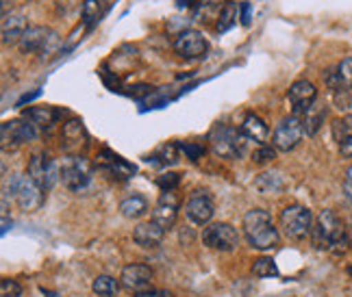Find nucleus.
<instances>
[{
	"mask_svg": "<svg viewBox=\"0 0 352 297\" xmlns=\"http://www.w3.org/2000/svg\"><path fill=\"white\" fill-rule=\"evenodd\" d=\"M311 239L318 250H333V252H346L350 246V239L346 235V228L342 219L333 211H322L311 230Z\"/></svg>",
	"mask_w": 352,
	"mask_h": 297,
	"instance_id": "1",
	"label": "nucleus"
},
{
	"mask_svg": "<svg viewBox=\"0 0 352 297\" xmlns=\"http://www.w3.org/2000/svg\"><path fill=\"white\" fill-rule=\"evenodd\" d=\"M243 233L252 248L272 250L278 246V230L272 224L270 213L263 209H252L243 215Z\"/></svg>",
	"mask_w": 352,
	"mask_h": 297,
	"instance_id": "2",
	"label": "nucleus"
},
{
	"mask_svg": "<svg viewBox=\"0 0 352 297\" xmlns=\"http://www.w3.org/2000/svg\"><path fill=\"white\" fill-rule=\"evenodd\" d=\"M9 193L16 198L20 209L29 213L37 211L46 200V191L31 176H11V185H5V200Z\"/></svg>",
	"mask_w": 352,
	"mask_h": 297,
	"instance_id": "3",
	"label": "nucleus"
},
{
	"mask_svg": "<svg viewBox=\"0 0 352 297\" xmlns=\"http://www.w3.org/2000/svg\"><path fill=\"white\" fill-rule=\"evenodd\" d=\"M243 137L246 134L239 132L237 128L231 126H215L209 132V145L211 152L220 158H237L243 152Z\"/></svg>",
	"mask_w": 352,
	"mask_h": 297,
	"instance_id": "4",
	"label": "nucleus"
},
{
	"mask_svg": "<svg viewBox=\"0 0 352 297\" xmlns=\"http://www.w3.org/2000/svg\"><path fill=\"white\" fill-rule=\"evenodd\" d=\"M280 228L294 241H302L314 230V215L307 206L292 204L280 213Z\"/></svg>",
	"mask_w": 352,
	"mask_h": 297,
	"instance_id": "5",
	"label": "nucleus"
},
{
	"mask_svg": "<svg viewBox=\"0 0 352 297\" xmlns=\"http://www.w3.org/2000/svg\"><path fill=\"white\" fill-rule=\"evenodd\" d=\"M59 180L70 191H80L91 180V165L83 156H65L59 165Z\"/></svg>",
	"mask_w": 352,
	"mask_h": 297,
	"instance_id": "6",
	"label": "nucleus"
},
{
	"mask_svg": "<svg viewBox=\"0 0 352 297\" xmlns=\"http://www.w3.org/2000/svg\"><path fill=\"white\" fill-rule=\"evenodd\" d=\"M305 137V126H302V117L298 115H289L280 121L274 130V147L280 152H289L300 143V139Z\"/></svg>",
	"mask_w": 352,
	"mask_h": 297,
	"instance_id": "7",
	"label": "nucleus"
},
{
	"mask_svg": "<svg viewBox=\"0 0 352 297\" xmlns=\"http://www.w3.org/2000/svg\"><path fill=\"white\" fill-rule=\"evenodd\" d=\"M202 243L211 250L233 252L239 246V235L231 224H213L202 230Z\"/></svg>",
	"mask_w": 352,
	"mask_h": 297,
	"instance_id": "8",
	"label": "nucleus"
},
{
	"mask_svg": "<svg viewBox=\"0 0 352 297\" xmlns=\"http://www.w3.org/2000/svg\"><path fill=\"white\" fill-rule=\"evenodd\" d=\"M57 44V33H52L46 26H29L18 46L24 55H35V52H50Z\"/></svg>",
	"mask_w": 352,
	"mask_h": 297,
	"instance_id": "9",
	"label": "nucleus"
},
{
	"mask_svg": "<svg viewBox=\"0 0 352 297\" xmlns=\"http://www.w3.org/2000/svg\"><path fill=\"white\" fill-rule=\"evenodd\" d=\"M3 150H16L18 145L26 143V141H33L35 139V126L29 124V121L24 119H11V121H5L3 128Z\"/></svg>",
	"mask_w": 352,
	"mask_h": 297,
	"instance_id": "10",
	"label": "nucleus"
},
{
	"mask_svg": "<svg viewBox=\"0 0 352 297\" xmlns=\"http://www.w3.org/2000/svg\"><path fill=\"white\" fill-rule=\"evenodd\" d=\"M26 176H31L39 187L48 191V189L59 180V167L52 163L46 154H35L29 161V167H26Z\"/></svg>",
	"mask_w": 352,
	"mask_h": 297,
	"instance_id": "11",
	"label": "nucleus"
},
{
	"mask_svg": "<svg viewBox=\"0 0 352 297\" xmlns=\"http://www.w3.org/2000/svg\"><path fill=\"white\" fill-rule=\"evenodd\" d=\"M209 44H207V39L202 33L198 31H183L179 37L174 39V50H176V55L183 57V59H198L202 57L207 52Z\"/></svg>",
	"mask_w": 352,
	"mask_h": 297,
	"instance_id": "12",
	"label": "nucleus"
},
{
	"mask_svg": "<svg viewBox=\"0 0 352 297\" xmlns=\"http://www.w3.org/2000/svg\"><path fill=\"white\" fill-rule=\"evenodd\" d=\"M185 215L196 226H205L213 217V200L207 191H194L185 204Z\"/></svg>",
	"mask_w": 352,
	"mask_h": 297,
	"instance_id": "13",
	"label": "nucleus"
},
{
	"mask_svg": "<svg viewBox=\"0 0 352 297\" xmlns=\"http://www.w3.org/2000/svg\"><path fill=\"white\" fill-rule=\"evenodd\" d=\"M324 83L333 93L350 91L352 89V57H346L335 67L324 72Z\"/></svg>",
	"mask_w": 352,
	"mask_h": 297,
	"instance_id": "14",
	"label": "nucleus"
},
{
	"mask_svg": "<svg viewBox=\"0 0 352 297\" xmlns=\"http://www.w3.org/2000/svg\"><path fill=\"white\" fill-rule=\"evenodd\" d=\"M120 282L124 289L135 291V293L148 291L151 289V282H153V269L146 265H129L122 269Z\"/></svg>",
	"mask_w": 352,
	"mask_h": 297,
	"instance_id": "15",
	"label": "nucleus"
},
{
	"mask_svg": "<svg viewBox=\"0 0 352 297\" xmlns=\"http://www.w3.org/2000/svg\"><path fill=\"white\" fill-rule=\"evenodd\" d=\"M287 98L294 106V115L300 117L311 104L316 102L318 98V89L314 83H309V80H296V83L289 87V93H287Z\"/></svg>",
	"mask_w": 352,
	"mask_h": 297,
	"instance_id": "16",
	"label": "nucleus"
},
{
	"mask_svg": "<svg viewBox=\"0 0 352 297\" xmlns=\"http://www.w3.org/2000/svg\"><path fill=\"white\" fill-rule=\"evenodd\" d=\"M176 211H179V198L174 195V191H164L153 211V222L168 230L176 219Z\"/></svg>",
	"mask_w": 352,
	"mask_h": 297,
	"instance_id": "17",
	"label": "nucleus"
},
{
	"mask_svg": "<svg viewBox=\"0 0 352 297\" xmlns=\"http://www.w3.org/2000/svg\"><path fill=\"white\" fill-rule=\"evenodd\" d=\"M98 165H100L102 169L109 171L111 176H116L118 180H129V178L133 176V174H135V165L126 163L124 158L118 156V154H113V152H109V150H102V152L98 154Z\"/></svg>",
	"mask_w": 352,
	"mask_h": 297,
	"instance_id": "18",
	"label": "nucleus"
},
{
	"mask_svg": "<svg viewBox=\"0 0 352 297\" xmlns=\"http://www.w3.org/2000/svg\"><path fill=\"white\" fill-rule=\"evenodd\" d=\"M29 24L22 13H5L3 16V44H20Z\"/></svg>",
	"mask_w": 352,
	"mask_h": 297,
	"instance_id": "19",
	"label": "nucleus"
},
{
	"mask_svg": "<svg viewBox=\"0 0 352 297\" xmlns=\"http://www.w3.org/2000/svg\"><path fill=\"white\" fill-rule=\"evenodd\" d=\"M164 235H166V230L159 224L146 222V224H140L138 228H135L133 239L138 246H142L146 250H155V248H159V243L164 241Z\"/></svg>",
	"mask_w": 352,
	"mask_h": 297,
	"instance_id": "20",
	"label": "nucleus"
},
{
	"mask_svg": "<svg viewBox=\"0 0 352 297\" xmlns=\"http://www.w3.org/2000/svg\"><path fill=\"white\" fill-rule=\"evenodd\" d=\"M63 141H65V147L70 152H78L80 147L87 143L85 128H83V124H80L78 119L67 121V124L63 126Z\"/></svg>",
	"mask_w": 352,
	"mask_h": 297,
	"instance_id": "21",
	"label": "nucleus"
},
{
	"mask_svg": "<svg viewBox=\"0 0 352 297\" xmlns=\"http://www.w3.org/2000/svg\"><path fill=\"white\" fill-rule=\"evenodd\" d=\"M24 117L31 121L33 126L39 128H50L52 124H57L59 111L52 109V106H31V109L24 111Z\"/></svg>",
	"mask_w": 352,
	"mask_h": 297,
	"instance_id": "22",
	"label": "nucleus"
},
{
	"mask_svg": "<svg viewBox=\"0 0 352 297\" xmlns=\"http://www.w3.org/2000/svg\"><path fill=\"white\" fill-rule=\"evenodd\" d=\"M241 132L259 145H263L270 137V128L259 115H246V119H243V124H241Z\"/></svg>",
	"mask_w": 352,
	"mask_h": 297,
	"instance_id": "23",
	"label": "nucleus"
},
{
	"mask_svg": "<svg viewBox=\"0 0 352 297\" xmlns=\"http://www.w3.org/2000/svg\"><path fill=\"white\" fill-rule=\"evenodd\" d=\"M302 117V126H305V134H316L320 128H322V124H324V117H327V106L324 104H318V102H314L309 106V109L300 115Z\"/></svg>",
	"mask_w": 352,
	"mask_h": 297,
	"instance_id": "24",
	"label": "nucleus"
},
{
	"mask_svg": "<svg viewBox=\"0 0 352 297\" xmlns=\"http://www.w3.org/2000/svg\"><path fill=\"white\" fill-rule=\"evenodd\" d=\"M102 16H104V0H83V5H80V18H83L87 29L98 24Z\"/></svg>",
	"mask_w": 352,
	"mask_h": 297,
	"instance_id": "25",
	"label": "nucleus"
},
{
	"mask_svg": "<svg viewBox=\"0 0 352 297\" xmlns=\"http://www.w3.org/2000/svg\"><path fill=\"white\" fill-rule=\"evenodd\" d=\"M146 211H148V202L144 195H131L126 200H122V204H120V213L124 215L126 219H138L142 215H146Z\"/></svg>",
	"mask_w": 352,
	"mask_h": 297,
	"instance_id": "26",
	"label": "nucleus"
},
{
	"mask_svg": "<svg viewBox=\"0 0 352 297\" xmlns=\"http://www.w3.org/2000/svg\"><path fill=\"white\" fill-rule=\"evenodd\" d=\"M226 0H198L194 3V13L198 20H218Z\"/></svg>",
	"mask_w": 352,
	"mask_h": 297,
	"instance_id": "27",
	"label": "nucleus"
},
{
	"mask_svg": "<svg viewBox=\"0 0 352 297\" xmlns=\"http://www.w3.org/2000/svg\"><path fill=\"white\" fill-rule=\"evenodd\" d=\"M254 187L259 189L261 193H278L283 191V187H285V180H283V176L276 171H265L254 180Z\"/></svg>",
	"mask_w": 352,
	"mask_h": 297,
	"instance_id": "28",
	"label": "nucleus"
},
{
	"mask_svg": "<svg viewBox=\"0 0 352 297\" xmlns=\"http://www.w3.org/2000/svg\"><path fill=\"white\" fill-rule=\"evenodd\" d=\"M179 158H181V147L179 143H164V145H159L155 154H153V161L157 165H174V163H179Z\"/></svg>",
	"mask_w": 352,
	"mask_h": 297,
	"instance_id": "29",
	"label": "nucleus"
},
{
	"mask_svg": "<svg viewBox=\"0 0 352 297\" xmlns=\"http://www.w3.org/2000/svg\"><path fill=\"white\" fill-rule=\"evenodd\" d=\"M239 20V5L237 3H228L222 7L220 16H218V24H215V29H218V33H226L228 29H233L235 22Z\"/></svg>",
	"mask_w": 352,
	"mask_h": 297,
	"instance_id": "30",
	"label": "nucleus"
},
{
	"mask_svg": "<svg viewBox=\"0 0 352 297\" xmlns=\"http://www.w3.org/2000/svg\"><path fill=\"white\" fill-rule=\"evenodd\" d=\"M120 285L118 280L111 278V276H98L96 280L91 282V291L96 293L98 297H113L118 293Z\"/></svg>",
	"mask_w": 352,
	"mask_h": 297,
	"instance_id": "31",
	"label": "nucleus"
},
{
	"mask_svg": "<svg viewBox=\"0 0 352 297\" xmlns=\"http://www.w3.org/2000/svg\"><path fill=\"white\" fill-rule=\"evenodd\" d=\"M252 274L256 276V278H276L278 276V269H276V265H274V261L272 259H256L254 263H252Z\"/></svg>",
	"mask_w": 352,
	"mask_h": 297,
	"instance_id": "32",
	"label": "nucleus"
},
{
	"mask_svg": "<svg viewBox=\"0 0 352 297\" xmlns=\"http://www.w3.org/2000/svg\"><path fill=\"white\" fill-rule=\"evenodd\" d=\"M352 134V117H342L333 124V137L337 143H342Z\"/></svg>",
	"mask_w": 352,
	"mask_h": 297,
	"instance_id": "33",
	"label": "nucleus"
},
{
	"mask_svg": "<svg viewBox=\"0 0 352 297\" xmlns=\"http://www.w3.org/2000/svg\"><path fill=\"white\" fill-rule=\"evenodd\" d=\"M179 147H181V152L185 154V158L194 161V163H196V161H198L202 154H205V147H202L200 143H196V141H185V143H181Z\"/></svg>",
	"mask_w": 352,
	"mask_h": 297,
	"instance_id": "34",
	"label": "nucleus"
},
{
	"mask_svg": "<svg viewBox=\"0 0 352 297\" xmlns=\"http://www.w3.org/2000/svg\"><path fill=\"white\" fill-rule=\"evenodd\" d=\"M20 295H22V289L16 280L5 278L0 282V297H20Z\"/></svg>",
	"mask_w": 352,
	"mask_h": 297,
	"instance_id": "35",
	"label": "nucleus"
},
{
	"mask_svg": "<svg viewBox=\"0 0 352 297\" xmlns=\"http://www.w3.org/2000/svg\"><path fill=\"white\" fill-rule=\"evenodd\" d=\"M274 156H276V152L270 145H265V143L256 147V152H252V161H254V163H267V161H272Z\"/></svg>",
	"mask_w": 352,
	"mask_h": 297,
	"instance_id": "36",
	"label": "nucleus"
},
{
	"mask_svg": "<svg viewBox=\"0 0 352 297\" xmlns=\"http://www.w3.org/2000/svg\"><path fill=\"white\" fill-rule=\"evenodd\" d=\"M157 185L164 189V191H174L176 185H179V176H176V174H164V176H159Z\"/></svg>",
	"mask_w": 352,
	"mask_h": 297,
	"instance_id": "37",
	"label": "nucleus"
},
{
	"mask_svg": "<svg viewBox=\"0 0 352 297\" xmlns=\"http://www.w3.org/2000/svg\"><path fill=\"white\" fill-rule=\"evenodd\" d=\"M59 13H63V16H67L70 11H74L78 7V0H59Z\"/></svg>",
	"mask_w": 352,
	"mask_h": 297,
	"instance_id": "38",
	"label": "nucleus"
},
{
	"mask_svg": "<svg viewBox=\"0 0 352 297\" xmlns=\"http://www.w3.org/2000/svg\"><path fill=\"white\" fill-rule=\"evenodd\" d=\"M239 20L243 26L250 24V3H241L239 5Z\"/></svg>",
	"mask_w": 352,
	"mask_h": 297,
	"instance_id": "39",
	"label": "nucleus"
},
{
	"mask_svg": "<svg viewBox=\"0 0 352 297\" xmlns=\"http://www.w3.org/2000/svg\"><path fill=\"white\" fill-rule=\"evenodd\" d=\"M344 193L348 200H352V165L346 169V178H344Z\"/></svg>",
	"mask_w": 352,
	"mask_h": 297,
	"instance_id": "40",
	"label": "nucleus"
},
{
	"mask_svg": "<svg viewBox=\"0 0 352 297\" xmlns=\"http://www.w3.org/2000/svg\"><path fill=\"white\" fill-rule=\"evenodd\" d=\"M340 152H342V156L352 158V134H350L348 139H344V141L340 143Z\"/></svg>",
	"mask_w": 352,
	"mask_h": 297,
	"instance_id": "41",
	"label": "nucleus"
},
{
	"mask_svg": "<svg viewBox=\"0 0 352 297\" xmlns=\"http://www.w3.org/2000/svg\"><path fill=\"white\" fill-rule=\"evenodd\" d=\"M135 297H170L166 291H157V289H148V291H142V293H138Z\"/></svg>",
	"mask_w": 352,
	"mask_h": 297,
	"instance_id": "42",
	"label": "nucleus"
},
{
	"mask_svg": "<svg viewBox=\"0 0 352 297\" xmlns=\"http://www.w3.org/2000/svg\"><path fill=\"white\" fill-rule=\"evenodd\" d=\"M46 293V297H61L59 293H52V291H44Z\"/></svg>",
	"mask_w": 352,
	"mask_h": 297,
	"instance_id": "43",
	"label": "nucleus"
},
{
	"mask_svg": "<svg viewBox=\"0 0 352 297\" xmlns=\"http://www.w3.org/2000/svg\"><path fill=\"white\" fill-rule=\"evenodd\" d=\"M348 274H350V276H352V267H350V269H348Z\"/></svg>",
	"mask_w": 352,
	"mask_h": 297,
	"instance_id": "44",
	"label": "nucleus"
},
{
	"mask_svg": "<svg viewBox=\"0 0 352 297\" xmlns=\"http://www.w3.org/2000/svg\"><path fill=\"white\" fill-rule=\"evenodd\" d=\"M111 3H113V0H111Z\"/></svg>",
	"mask_w": 352,
	"mask_h": 297,
	"instance_id": "45",
	"label": "nucleus"
}]
</instances>
